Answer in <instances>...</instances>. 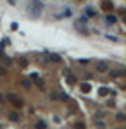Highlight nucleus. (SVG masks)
I'll return each mask as SVG.
<instances>
[{
    "instance_id": "6e6552de",
    "label": "nucleus",
    "mask_w": 126,
    "mask_h": 129,
    "mask_svg": "<svg viewBox=\"0 0 126 129\" xmlns=\"http://www.w3.org/2000/svg\"><path fill=\"white\" fill-rule=\"evenodd\" d=\"M107 95H109V89L106 86H102V88L98 89V96H107Z\"/></svg>"
},
{
    "instance_id": "f8f14e48",
    "label": "nucleus",
    "mask_w": 126,
    "mask_h": 129,
    "mask_svg": "<svg viewBox=\"0 0 126 129\" xmlns=\"http://www.w3.org/2000/svg\"><path fill=\"white\" fill-rule=\"evenodd\" d=\"M116 119L119 120V122H123V120H124L126 117H124V114H123V112H119V114H117V115H116Z\"/></svg>"
},
{
    "instance_id": "2eb2a0df",
    "label": "nucleus",
    "mask_w": 126,
    "mask_h": 129,
    "mask_svg": "<svg viewBox=\"0 0 126 129\" xmlns=\"http://www.w3.org/2000/svg\"><path fill=\"white\" fill-rule=\"evenodd\" d=\"M78 62H79V64H88L90 60H88V59H79V60H78Z\"/></svg>"
},
{
    "instance_id": "f3484780",
    "label": "nucleus",
    "mask_w": 126,
    "mask_h": 129,
    "mask_svg": "<svg viewBox=\"0 0 126 129\" xmlns=\"http://www.w3.org/2000/svg\"><path fill=\"white\" fill-rule=\"evenodd\" d=\"M2 102H5V96H4V95H0V103H2Z\"/></svg>"
},
{
    "instance_id": "f257e3e1",
    "label": "nucleus",
    "mask_w": 126,
    "mask_h": 129,
    "mask_svg": "<svg viewBox=\"0 0 126 129\" xmlns=\"http://www.w3.org/2000/svg\"><path fill=\"white\" fill-rule=\"evenodd\" d=\"M29 17H33V19H36L41 16V12H43V4L40 2V0H31L28 4V9H26Z\"/></svg>"
},
{
    "instance_id": "0eeeda50",
    "label": "nucleus",
    "mask_w": 126,
    "mask_h": 129,
    "mask_svg": "<svg viewBox=\"0 0 126 129\" xmlns=\"http://www.w3.org/2000/svg\"><path fill=\"white\" fill-rule=\"evenodd\" d=\"M90 88H92V86H90V83H81V84H79V89H81L83 93H88Z\"/></svg>"
},
{
    "instance_id": "423d86ee",
    "label": "nucleus",
    "mask_w": 126,
    "mask_h": 129,
    "mask_svg": "<svg viewBox=\"0 0 126 129\" xmlns=\"http://www.w3.org/2000/svg\"><path fill=\"white\" fill-rule=\"evenodd\" d=\"M9 119L12 120V122H17V120L21 119V115L17 114V112H10V114H9Z\"/></svg>"
},
{
    "instance_id": "4468645a",
    "label": "nucleus",
    "mask_w": 126,
    "mask_h": 129,
    "mask_svg": "<svg viewBox=\"0 0 126 129\" xmlns=\"http://www.w3.org/2000/svg\"><path fill=\"white\" fill-rule=\"evenodd\" d=\"M76 129H85V124H81V122H78L76 126H74Z\"/></svg>"
},
{
    "instance_id": "9d476101",
    "label": "nucleus",
    "mask_w": 126,
    "mask_h": 129,
    "mask_svg": "<svg viewBox=\"0 0 126 129\" xmlns=\"http://www.w3.org/2000/svg\"><path fill=\"white\" fill-rule=\"evenodd\" d=\"M36 129H47V122L45 120H38L36 122Z\"/></svg>"
},
{
    "instance_id": "9b49d317",
    "label": "nucleus",
    "mask_w": 126,
    "mask_h": 129,
    "mask_svg": "<svg viewBox=\"0 0 126 129\" xmlns=\"http://www.w3.org/2000/svg\"><path fill=\"white\" fill-rule=\"evenodd\" d=\"M21 84H23V88H24V89H29V88H31V81H29V79H23V83H21Z\"/></svg>"
},
{
    "instance_id": "20e7f679",
    "label": "nucleus",
    "mask_w": 126,
    "mask_h": 129,
    "mask_svg": "<svg viewBox=\"0 0 126 129\" xmlns=\"http://www.w3.org/2000/svg\"><path fill=\"white\" fill-rule=\"evenodd\" d=\"M107 72H111V74H109L111 78H121V76H124V71H123V69H119V71H107Z\"/></svg>"
},
{
    "instance_id": "7ed1b4c3",
    "label": "nucleus",
    "mask_w": 126,
    "mask_h": 129,
    "mask_svg": "<svg viewBox=\"0 0 126 129\" xmlns=\"http://www.w3.org/2000/svg\"><path fill=\"white\" fill-rule=\"evenodd\" d=\"M95 67H97L98 72H107V71H111V67H109V62H106V60H98Z\"/></svg>"
},
{
    "instance_id": "39448f33",
    "label": "nucleus",
    "mask_w": 126,
    "mask_h": 129,
    "mask_svg": "<svg viewBox=\"0 0 126 129\" xmlns=\"http://www.w3.org/2000/svg\"><path fill=\"white\" fill-rule=\"evenodd\" d=\"M47 57L50 62H60V55H57V53H47Z\"/></svg>"
},
{
    "instance_id": "a211bd4d",
    "label": "nucleus",
    "mask_w": 126,
    "mask_h": 129,
    "mask_svg": "<svg viewBox=\"0 0 126 129\" xmlns=\"http://www.w3.org/2000/svg\"><path fill=\"white\" fill-rule=\"evenodd\" d=\"M0 129H4V124H2V122H0Z\"/></svg>"
},
{
    "instance_id": "dca6fc26",
    "label": "nucleus",
    "mask_w": 126,
    "mask_h": 129,
    "mask_svg": "<svg viewBox=\"0 0 126 129\" xmlns=\"http://www.w3.org/2000/svg\"><path fill=\"white\" fill-rule=\"evenodd\" d=\"M5 74H7V71H5V69H2V67H0V76H5Z\"/></svg>"
},
{
    "instance_id": "f03ea898",
    "label": "nucleus",
    "mask_w": 126,
    "mask_h": 129,
    "mask_svg": "<svg viewBox=\"0 0 126 129\" xmlns=\"http://www.w3.org/2000/svg\"><path fill=\"white\" fill-rule=\"evenodd\" d=\"M5 98L9 100V102L12 103V105H16V107H23V100H21L19 96L16 95V93H9V95H7Z\"/></svg>"
},
{
    "instance_id": "1a4fd4ad",
    "label": "nucleus",
    "mask_w": 126,
    "mask_h": 129,
    "mask_svg": "<svg viewBox=\"0 0 126 129\" xmlns=\"http://www.w3.org/2000/svg\"><path fill=\"white\" fill-rule=\"evenodd\" d=\"M116 21H117L116 16H107V17H106V22H107V24H114Z\"/></svg>"
},
{
    "instance_id": "ddd939ff",
    "label": "nucleus",
    "mask_w": 126,
    "mask_h": 129,
    "mask_svg": "<svg viewBox=\"0 0 126 129\" xmlns=\"http://www.w3.org/2000/svg\"><path fill=\"white\" fill-rule=\"evenodd\" d=\"M104 9L111 10V9H112V4H111V2H104Z\"/></svg>"
}]
</instances>
